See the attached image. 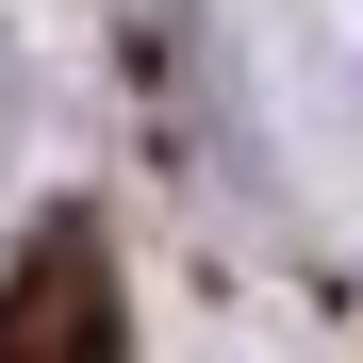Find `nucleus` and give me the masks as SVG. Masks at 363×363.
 Segmentation results:
<instances>
[{
  "instance_id": "obj_1",
  "label": "nucleus",
  "mask_w": 363,
  "mask_h": 363,
  "mask_svg": "<svg viewBox=\"0 0 363 363\" xmlns=\"http://www.w3.org/2000/svg\"><path fill=\"white\" fill-rule=\"evenodd\" d=\"M0 363H116V281H99V231L50 215L17 281H0Z\"/></svg>"
}]
</instances>
